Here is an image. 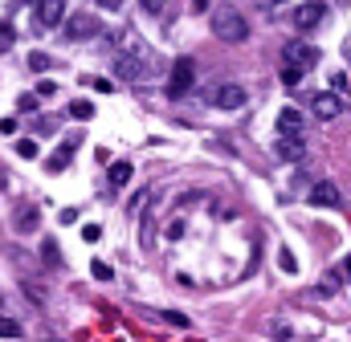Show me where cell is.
<instances>
[{
  "mask_svg": "<svg viewBox=\"0 0 351 342\" xmlns=\"http://www.w3.org/2000/svg\"><path fill=\"white\" fill-rule=\"evenodd\" d=\"M213 33H217L225 45H241V41H250V25H245V16H241L233 4H225V8L213 12Z\"/></svg>",
  "mask_w": 351,
  "mask_h": 342,
  "instance_id": "6da1fadb",
  "label": "cell"
},
{
  "mask_svg": "<svg viewBox=\"0 0 351 342\" xmlns=\"http://www.w3.org/2000/svg\"><path fill=\"white\" fill-rule=\"evenodd\" d=\"M245 98H250V94H245L237 82H217V86L204 90V102H208L213 110H241Z\"/></svg>",
  "mask_w": 351,
  "mask_h": 342,
  "instance_id": "7a4b0ae2",
  "label": "cell"
},
{
  "mask_svg": "<svg viewBox=\"0 0 351 342\" xmlns=\"http://www.w3.org/2000/svg\"><path fill=\"white\" fill-rule=\"evenodd\" d=\"M327 21V4L323 0H306V4H298L294 12H290V25L298 29V33H311V29H319Z\"/></svg>",
  "mask_w": 351,
  "mask_h": 342,
  "instance_id": "3957f363",
  "label": "cell"
},
{
  "mask_svg": "<svg viewBox=\"0 0 351 342\" xmlns=\"http://www.w3.org/2000/svg\"><path fill=\"white\" fill-rule=\"evenodd\" d=\"M196 82V62L192 57H176L172 66V78H168V98H184Z\"/></svg>",
  "mask_w": 351,
  "mask_h": 342,
  "instance_id": "277c9868",
  "label": "cell"
},
{
  "mask_svg": "<svg viewBox=\"0 0 351 342\" xmlns=\"http://www.w3.org/2000/svg\"><path fill=\"white\" fill-rule=\"evenodd\" d=\"M306 204H311V208H343V192H339L331 179H319V183L306 192Z\"/></svg>",
  "mask_w": 351,
  "mask_h": 342,
  "instance_id": "5b68a950",
  "label": "cell"
},
{
  "mask_svg": "<svg viewBox=\"0 0 351 342\" xmlns=\"http://www.w3.org/2000/svg\"><path fill=\"white\" fill-rule=\"evenodd\" d=\"M147 62H139L135 53H123V57H114V78H123V82H143L147 78Z\"/></svg>",
  "mask_w": 351,
  "mask_h": 342,
  "instance_id": "8992f818",
  "label": "cell"
},
{
  "mask_svg": "<svg viewBox=\"0 0 351 342\" xmlns=\"http://www.w3.org/2000/svg\"><path fill=\"white\" fill-rule=\"evenodd\" d=\"M282 57L294 62V66H302V70H315V62H319L323 53H319L315 45H306V41H290V45L282 49Z\"/></svg>",
  "mask_w": 351,
  "mask_h": 342,
  "instance_id": "52a82bcc",
  "label": "cell"
},
{
  "mask_svg": "<svg viewBox=\"0 0 351 342\" xmlns=\"http://www.w3.org/2000/svg\"><path fill=\"white\" fill-rule=\"evenodd\" d=\"M66 37H70V41H90V37H98V21H94L90 12H74V16L66 21Z\"/></svg>",
  "mask_w": 351,
  "mask_h": 342,
  "instance_id": "ba28073f",
  "label": "cell"
},
{
  "mask_svg": "<svg viewBox=\"0 0 351 342\" xmlns=\"http://www.w3.org/2000/svg\"><path fill=\"white\" fill-rule=\"evenodd\" d=\"M311 114H315L319 122H331V118L343 114V98H339V94H319V98L311 102Z\"/></svg>",
  "mask_w": 351,
  "mask_h": 342,
  "instance_id": "9c48e42d",
  "label": "cell"
},
{
  "mask_svg": "<svg viewBox=\"0 0 351 342\" xmlns=\"http://www.w3.org/2000/svg\"><path fill=\"white\" fill-rule=\"evenodd\" d=\"M66 16V0H37V29H53Z\"/></svg>",
  "mask_w": 351,
  "mask_h": 342,
  "instance_id": "30bf717a",
  "label": "cell"
},
{
  "mask_svg": "<svg viewBox=\"0 0 351 342\" xmlns=\"http://www.w3.org/2000/svg\"><path fill=\"white\" fill-rule=\"evenodd\" d=\"M278 159H282V163H302V159H306L302 135H282V139H278Z\"/></svg>",
  "mask_w": 351,
  "mask_h": 342,
  "instance_id": "8fae6325",
  "label": "cell"
},
{
  "mask_svg": "<svg viewBox=\"0 0 351 342\" xmlns=\"http://www.w3.org/2000/svg\"><path fill=\"white\" fill-rule=\"evenodd\" d=\"M123 49L127 53H135L139 62H147V66H156V53H152V45L139 37V33H123Z\"/></svg>",
  "mask_w": 351,
  "mask_h": 342,
  "instance_id": "7c38bea8",
  "label": "cell"
},
{
  "mask_svg": "<svg viewBox=\"0 0 351 342\" xmlns=\"http://www.w3.org/2000/svg\"><path fill=\"white\" fill-rule=\"evenodd\" d=\"M74 147H78V135H70V139L53 151V159L45 163V171H53V175H58V171H66V168H70V151H74Z\"/></svg>",
  "mask_w": 351,
  "mask_h": 342,
  "instance_id": "4fadbf2b",
  "label": "cell"
},
{
  "mask_svg": "<svg viewBox=\"0 0 351 342\" xmlns=\"http://www.w3.org/2000/svg\"><path fill=\"white\" fill-rule=\"evenodd\" d=\"M278 135H302V114H298L294 106H286V110L278 114Z\"/></svg>",
  "mask_w": 351,
  "mask_h": 342,
  "instance_id": "5bb4252c",
  "label": "cell"
},
{
  "mask_svg": "<svg viewBox=\"0 0 351 342\" xmlns=\"http://www.w3.org/2000/svg\"><path fill=\"white\" fill-rule=\"evenodd\" d=\"M37 220H41L37 208H21L16 220H12V228H16V233H37Z\"/></svg>",
  "mask_w": 351,
  "mask_h": 342,
  "instance_id": "9a60e30c",
  "label": "cell"
},
{
  "mask_svg": "<svg viewBox=\"0 0 351 342\" xmlns=\"http://www.w3.org/2000/svg\"><path fill=\"white\" fill-rule=\"evenodd\" d=\"M131 175H135V168H131L127 159L110 163V187H127V183H131Z\"/></svg>",
  "mask_w": 351,
  "mask_h": 342,
  "instance_id": "2e32d148",
  "label": "cell"
},
{
  "mask_svg": "<svg viewBox=\"0 0 351 342\" xmlns=\"http://www.w3.org/2000/svg\"><path fill=\"white\" fill-rule=\"evenodd\" d=\"M302 74H306L302 66H294V62H286V66H282V86H290V90H294V86L302 82Z\"/></svg>",
  "mask_w": 351,
  "mask_h": 342,
  "instance_id": "e0dca14e",
  "label": "cell"
},
{
  "mask_svg": "<svg viewBox=\"0 0 351 342\" xmlns=\"http://www.w3.org/2000/svg\"><path fill=\"white\" fill-rule=\"evenodd\" d=\"M29 70L33 74H45V70H53V57L49 53H29Z\"/></svg>",
  "mask_w": 351,
  "mask_h": 342,
  "instance_id": "ac0fdd59",
  "label": "cell"
},
{
  "mask_svg": "<svg viewBox=\"0 0 351 342\" xmlns=\"http://www.w3.org/2000/svg\"><path fill=\"white\" fill-rule=\"evenodd\" d=\"M12 45H16V29L8 21H0V53H8Z\"/></svg>",
  "mask_w": 351,
  "mask_h": 342,
  "instance_id": "d6986e66",
  "label": "cell"
},
{
  "mask_svg": "<svg viewBox=\"0 0 351 342\" xmlns=\"http://www.w3.org/2000/svg\"><path fill=\"white\" fill-rule=\"evenodd\" d=\"M21 334H25V330H21V322L0 314V339H21Z\"/></svg>",
  "mask_w": 351,
  "mask_h": 342,
  "instance_id": "ffe728a7",
  "label": "cell"
},
{
  "mask_svg": "<svg viewBox=\"0 0 351 342\" xmlns=\"http://www.w3.org/2000/svg\"><path fill=\"white\" fill-rule=\"evenodd\" d=\"M41 261H45V265H62V253H58V241H45V245H41Z\"/></svg>",
  "mask_w": 351,
  "mask_h": 342,
  "instance_id": "44dd1931",
  "label": "cell"
},
{
  "mask_svg": "<svg viewBox=\"0 0 351 342\" xmlns=\"http://www.w3.org/2000/svg\"><path fill=\"white\" fill-rule=\"evenodd\" d=\"M70 114H74V118H90V114H94V106H90L86 98H74V102H70Z\"/></svg>",
  "mask_w": 351,
  "mask_h": 342,
  "instance_id": "7402d4cb",
  "label": "cell"
},
{
  "mask_svg": "<svg viewBox=\"0 0 351 342\" xmlns=\"http://www.w3.org/2000/svg\"><path fill=\"white\" fill-rule=\"evenodd\" d=\"M335 289H339V273H323V281H319V293H327V298H331Z\"/></svg>",
  "mask_w": 351,
  "mask_h": 342,
  "instance_id": "603a6c76",
  "label": "cell"
},
{
  "mask_svg": "<svg viewBox=\"0 0 351 342\" xmlns=\"http://www.w3.org/2000/svg\"><path fill=\"white\" fill-rule=\"evenodd\" d=\"M16 155H21V159H37V143H33V139H21V143H16Z\"/></svg>",
  "mask_w": 351,
  "mask_h": 342,
  "instance_id": "cb8c5ba5",
  "label": "cell"
},
{
  "mask_svg": "<svg viewBox=\"0 0 351 342\" xmlns=\"http://www.w3.org/2000/svg\"><path fill=\"white\" fill-rule=\"evenodd\" d=\"M278 265H282V273H290V277L298 273V261L290 256V249H282V256H278Z\"/></svg>",
  "mask_w": 351,
  "mask_h": 342,
  "instance_id": "d4e9b609",
  "label": "cell"
},
{
  "mask_svg": "<svg viewBox=\"0 0 351 342\" xmlns=\"http://www.w3.org/2000/svg\"><path fill=\"white\" fill-rule=\"evenodd\" d=\"M156 241V216H143V245Z\"/></svg>",
  "mask_w": 351,
  "mask_h": 342,
  "instance_id": "484cf974",
  "label": "cell"
},
{
  "mask_svg": "<svg viewBox=\"0 0 351 342\" xmlns=\"http://www.w3.org/2000/svg\"><path fill=\"white\" fill-rule=\"evenodd\" d=\"M90 273H94L98 281H110V265H106V261H94V265H90Z\"/></svg>",
  "mask_w": 351,
  "mask_h": 342,
  "instance_id": "4316f807",
  "label": "cell"
},
{
  "mask_svg": "<svg viewBox=\"0 0 351 342\" xmlns=\"http://www.w3.org/2000/svg\"><path fill=\"white\" fill-rule=\"evenodd\" d=\"M164 318H168V322H172V326H180V330H184V326H188V322H192V318H188V314H180V310H168V314H164Z\"/></svg>",
  "mask_w": 351,
  "mask_h": 342,
  "instance_id": "83f0119b",
  "label": "cell"
},
{
  "mask_svg": "<svg viewBox=\"0 0 351 342\" xmlns=\"http://www.w3.org/2000/svg\"><path fill=\"white\" fill-rule=\"evenodd\" d=\"M164 233H168V241H180V237H184V220H168Z\"/></svg>",
  "mask_w": 351,
  "mask_h": 342,
  "instance_id": "f1b7e54d",
  "label": "cell"
},
{
  "mask_svg": "<svg viewBox=\"0 0 351 342\" xmlns=\"http://www.w3.org/2000/svg\"><path fill=\"white\" fill-rule=\"evenodd\" d=\"M16 106H21L25 114H33V110H37V94H21V102H16Z\"/></svg>",
  "mask_w": 351,
  "mask_h": 342,
  "instance_id": "f546056e",
  "label": "cell"
},
{
  "mask_svg": "<svg viewBox=\"0 0 351 342\" xmlns=\"http://www.w3.org/2000/svg\"><path fill=\"white\" fill-rule=\"evenodd\" d=\"M53 94H58V86L49 82V78H45V82H37V98H53Z\"/></svg>",
  "mask_w": 351,
  "mask_h": 342,
  "instance_id": "4dcf8cb0",
  "label": "cell"
},
{
  "mask_svg": "<svg viewBox=\"0 0 351 342\" xmlns=\"http://www.w3.org/2000/svg\"><path fill=\"white\" fill-rule=\"evenodd\" d=\"M98 237H102V228H98V224H86V228H82V241H86V245H94Z\"/></svg>",
  "mask_w": 351,
  "mask_h": 342,
  "instance_id": "1f68e13d",
  "label": "cell"
},
{
  "mask_svg": "<svg viewBox=\"0 0 351 342\" xmlns=\"http://www.w3.org/2000/svg\"><path fill=\"white\" fill-rule=\"evenodd\" d=\"M164 4H168V0H143V8H147L152 16H160V12H164Z\"/></svg>",
  "mask_w": 351,
  "mask_h": 342,
  "instance_id": "d6a6232c",
  "label": "cell"
},
{
  "mask_svg": "<svg viewBox=\"0 0 351 342\" xmlns=\"http://www.w3.org/2000/svg\"><path fill=\"white\" fill-rule=\"evenodd\" d=\"M0 135H16V118H0Z\"/></svg>",
  "mask_w": 351,
  "mask_h": 342,
  "instance_id": "836d02e7",
  "label": "cell"
},
{
  "mask_svg": "<svg viewBox=\"0 0 351 342\" xmlns=\"http://www.w3.org/2000/svg\"><path fill=\"white\" fill-rule=\"evenodd\" d=\"M90 86H94L98 94H110V82H106V78H90Z\"/></svg>",
  "mask_w": 351,
  "mask_h": 342,
  "instance_id": "e575fe53",
  "label": "cell"
},
{
  "mask_svg": "<svg viewBox=\"0 0 351 342\" xmlns=\"http://www.w3.org/2000/svg\"><path fill=\"white\" fill-rule=\"evenodd\" d=\"M258 8H278V4H286V0H254Z\"/></svg>",
  "mask_w": 351,
  "mask_h": 342,
  "instance_id": "d590c367",
  "label": "cell"
},
{
  "mask_svg": "<svg viewBox=\"0 0 351 342\" xmlns=\"http://www.w3.org/2000/svg\"><path fill=\"white\" fill-rule=\"evenodd\" d=\"M98 4H102V8H110V12H114V8H119V4H123V0H98Z\"/></svg>",
  "mask_w": 351,
  "mask_h": 342,
  "instance_id": "8d00e7d4",
  "label": "cell"
},
{
  "mask_svg": "<svg viewBox=\"0 0 351 342\" xmlns=\"http://www.w3.org/2000/svg\"><path fill=\"white\" fill-rule=\"evenodd\" d=\"M343 57H348V62H351V37H348V41H343Z\"/></svg>",
  "mask_w": 351,
  "mask_h": 342,
  "instance_id": "74e56055",
  "label": "cell"
},
{
  "mask_svg": "<svg viewBox=\"0 0 351 342\" xmlns=\"http://www.w3.org/2000/svg\"><path fill=\"white\" fill-rule=\"evenodd\" d=\"M343 277H348V281H351V256H348V261H343Z\"/></svg>",
  "mask_w": 351,
  "mask_h": 342,
  "instance_id": "f35d334b",
  "label": "cell"
},
{
  "mask_svg": "<svg viewBox=\"0 0 351 342\" xmlns=\"http://www.w3.org/2000/svg\"><path fill=\"white\" fill-rule=\"evenodd\" d=\"M25 4H37V0H25Z\"/></svg>",
  "mask_w": 351,
  "mask_h": 342,
  "instance_id": "ab89813d",
  "label": "cell"
}]
</instances>
